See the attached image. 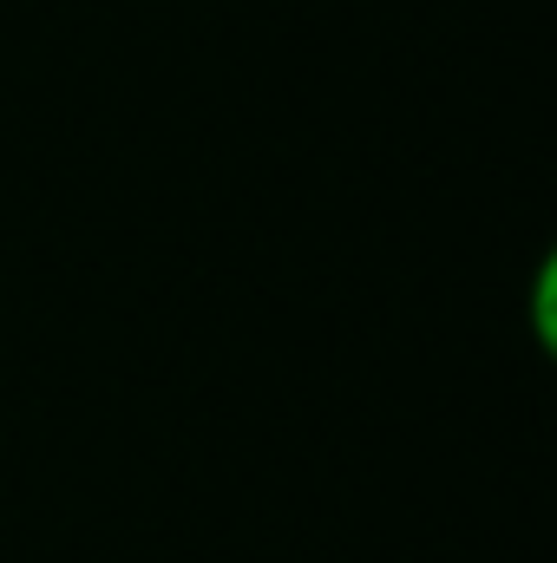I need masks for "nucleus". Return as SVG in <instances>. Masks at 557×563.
I'll use <instances>...</instances> for the list:
<instances>
[{
    "mask_svg": "<svg viewBox=\"0 0 557 563\" xmlns=\"http://www.w3.org/2000/svg\"><path fill=\"white\" fill-rule=\"evenodd\" d=\"M532 321H538V347H551V256L538 263V282H532Z\"/></svg>",
    "mask_w": 557,
    "mask_h": 563,
    "instance_id": "f257e3e1",
    "label": "nucleus"
}]
</instances>
